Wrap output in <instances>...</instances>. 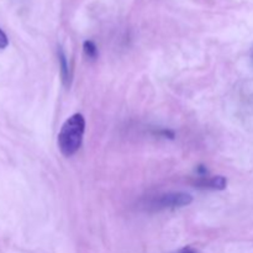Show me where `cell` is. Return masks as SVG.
I'll use <instances>...</instances> for the list:
<instances>
[{
  "mask_svg": "<svg viewBox=\"0 0 253 253\" xmlns=\"http://www.w3.org/2000/svg\"><path fill=\"white\" fill-rule=\"evenodd\" d=\"M85 120L82 114H74L61 127L58 133L59 151L66 157H71L79 150L83 141Z\"/></svg>",
  "mask_w": 253,
  "mask_h": 253,
  "instance_id": "6da1fadb",
  "label": "cell"
},
{
  "mask_svg": "<svg viewBox=\"0 0 253 253\" xmlns=\"http://www.w3.org/2000/svg\"><path fill=\"white\" fill-rule=\"evenodd\" d=\"M192 202V195L187 194V193H167V194L158 195V197L150 199L146 203V207L153 211H160V210L187 207Z\"/></svg>",
  "mask_w": 253,
  "mask_h": 253,
  "instance_id": "7a4b0ae2",
  "label": "cell"
},
{
  "mask_svg": "<svg viewBox=\"0 0 253 253\" xmlns=\"http://www.w3.org/2000/svg\"><path fill=\"white\" fill-rule=\"evenodd\" d=\"M226 179L221 175H217V177H212L210 179H208L207 177H202L197 182V185L199 188H208V189H216V190H222L226 188Z\"/></svg>",
  "mask_w": 253,
  "mask_h": 253,
  "instance_id": "3957f363",
  "label": "cell"
},
{
  "mask_svg": "<svg viewBox=\"0 0 253 253\" xmlns=\"http://www.w3.org/2000/svg\"><path fill=\"white\" fill-rule=\"evenodd\" d=\"M58 59H59V66H61V76L63 84L66 86L69 85L71 83V73H69V67H68V61H67V57L64 54V52L61 48L58 49Z\"/></svg>",
  "mask_w": 253,
  "mask_h": 253,
  "instance_id": "277c9868",
  "label": "cell"
},
{
  "mask_svg": "<svg viewBox=\"0 0 253 253\" xmlns=\"http://www.w3.org/2000/svg\"><path fill=\"white\" fill-rule=\"evenodd\" d=\"M84 53L89 57V58H95L98 56V48H96L95 43L93 41H85L83 44Z\"/></svg>",
  "mask_w": 253,
  "mask_h": 253,
  "instance_id": "5b68a950",
  "label": "cell"
},
{
  "mask_svg": "<svg viewBox=\"0 0 253 253\" xmlns=\"http://www.w3.org/2000/svg\"><path fill=\"white\" fill-rule=\"evenodd\" d=\"M7 44H9V39H7L6 34L0 29V49H4Z\"/></svg>",
  "mask_w": 253,
  "mask_h": 253,
  "instance_id": "8992f818",
  "label": "cell"
},
{
  "mask_svg": "<svg viewBox=\"0 0 253 253\" xmlns=\"http://www.w3.org/2000/svg\"><path fill=\"white\" fill-rule=\"evenodd\" d=\"M178 253H195V252L192 251V250H189V249H185V250H182V251L178 252Z\"/></svg>",
  "mask_w": 253,
  "mask_h": 253,
  "instance_id": "52a82bcc",
  "label": "cell"
}]
</instances>
